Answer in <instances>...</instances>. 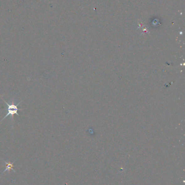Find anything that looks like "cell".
I'll return each mask as SVG.
<instances>
[{
	"mask_svg": "<svg viewBox=\"0 0 185 185\" xmlns=\"http://www.w3.org/2000/svg\"><path fill=\"white\" fill-rule=\"evenodd\" d=\"M2 100H3L4 103L6 104L8 106V108H7L8 113H7V114L6 116H4L3 119H2V120L1 121H2L3 120L5 119V118H6L8 116H10L11 120H12V121H13V119H14V114H16L17 116H19V114L18 113V110H23V109H22V108H18V105L20 104L21 102L22 101L20 102L17 105H14V101H12V104H9L4 100L3 99H2Z\"/></svg>",
	"mask_w": 185,
	"mask_h": 185,
	"instance_id": "cell-1",
	"label": "cell"
},
{
	"mask_svg": "<svg viewBox=\"0 0 185 185\" xmlns=\"http://www.w3.org/2000/svg\"><path fill=\"white\" fill-rule=\"evenodd\" d=\"M4 162L6 164V169H4V171L3 172V173H4L5 172L8 171L10 173V170H13L14 172H15L16 173V171L14 170V168H13V167H14V162H15V161L14 162H11L10 161H8V162H7L6 161H4Z\"/></svg>",
	"mask_w": 185,
	"mask_h": 185,
	"instance_id": "cell-2",
	"label": "cell"
}]
</instances>
